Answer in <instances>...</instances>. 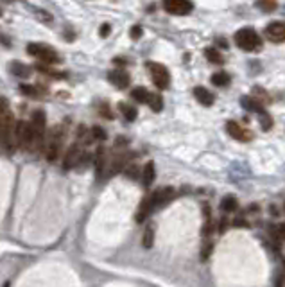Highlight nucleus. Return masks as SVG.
<instances>
[{
    "instance_id": "f257e3e1",
    "label": "nucleus",
    "mask_w": 285,
    "mask_h": 287,
    "mask_svg": "<svg viewBox=\"0 0 285 287\" xmlns=\"http://www.w3.org/2000/svg\"><path fill=\"white\" fill-rule=\"evenodd\" d=\"M235 45L239 49L246 50V52H256V50L262 49V40L260 36L256 35L251 27H244V29H239L233 36Z\"/></svg>"
},
{
    "instance_id": "f03ea898",
    "label": "nucleus",
    "mask_w": 285,
    "mask_h": 287,
    "mask_svg": "<svg viewBox=\"0 0 285 287\" xmlns=\"http://www.w3.org/2000/svg\"><path fill=\"white\" fill-rule=\"evenodd\" d=\"M27 54H31L33 58L39 60L43 65H56L61 61L59 54L52 49V47H47V45H41V43L27 45Z\"/></svg>"
},
{
    "instance_id": "7ed1b4c3",
    "label": "nucleus",
    "mask_w": 285,
    "mask_h": 287,
    "mask_svg": "<svg viewBox=\"0 0 285 287\" xmlns=\"http://www.w3.org/2000/svg\"><path fill=\"white\" fill-rule=\"evenodd\" d=\"M29 124L35 133V151H39L45 145V131H47V119L43 109H36Z\"/></svg>"
},
{
    "instance_id": "20e7f679",
    "label": "nucleus",
    "mask_w": 285,
    "mask_h": 287,
    "mask_svg": "<svg viewBox=\"0 0 285 287\" xmlns=\"http://www.w3.org/2000/svg\"><path fill=\"white\" fill-rule=\"evenodd\" d=\"M147 70L151 74V79L154 83L158 90H167L169 84H171V74H169V69L162 63H154V61H149Z\"/></svg>"
},
{
    "instance_id": "39448f33",
    "label": "nucleus",
    "mask_w": 285,
    "mask_h": 287,
    "mask_svg": "<svg viewBox=\"0 0 285 287\" xmlns=\"http://www.w3.org/2000/svg\"><path fill=\"white\" fill-rule=\"evenodd\" d=\"M61 145H63V128H56L45 145V158L49 162H56L61 154Z\"/></svg>"
},
{
    "instance_id": "423d86ee",
    "label": "nucleus",
    "mask_w": 285,
    "mask_h": 287,
    "mask_svg": "<svg viewBox=\"0 0 285 287\" xmlns=\"http://www.w3.org/2000/svg\"><path fill=\"white\" fill-rule=\"evenodd\" d=\"M192 2L190 0H163V9L167 11L169 15L174 16H185L192 11Z\"/></svg>"
},
{
    "instance_id": "0eeeda50",
    "label": "nucleus",
    "mask_w": 285,
    "mask_h": 287,
    "mask_svg": "<svg viewBox=\"0 0 285 287\" xmlns=\"http://www.w3.org/2000/svg\"><path fill=\"white\" fill-rule=\"evenodd\" d=\"M266 38L271 43H284L285 41V22H271L264 31Z\"/></svg>"
},
{
    "instance_id": "6e6552de",
    "label": "nucleus",
    "mask_w": 285,
    "mask_h": 287,
    "mask_svg": "<svg viewBox=\"0 0 285 287\" xmlns=\"http://www.w3.org/2000/svg\"><path fill=\"white\" fill-rule=\"evenodd\" d=\"M81 156H83V151H81V144L74 142L69 149H67V154H65V158H63V169H65V171L74 169L75 165L79 164Z\"/></svg>"
},
{
    "instance_id": "1a4fd4ad",
    "label": "nucleus",
    "mask_w": 285,
    "mask_h": 287,
    "mask_svg": "<svg viewBox=\"0 0 285 287\" xmlns=\"http://www.w3.org/2000/svg\"><path fill=\"white\" fill-rule=\"evenodd\" d=\"M226 131L230 133L231 139L239 140V142H249V140L253 139V135H251L246 128H242L237 120H228L226 122Z\"/></svg>"
},
{
    "instance_id": "9d476101",
    "label": "nucleus",
    "mask_w": 285,
    "mask_h": 287,
    "mask_svg": "<svg viewBox=\"0 0 285 287\" xmlns=\"http://www.w3.org/2000/svg\"><path fill=\"white\" fill-rule=\"evenodd\" d=\"M174 194H176V192H174V188H172V187H162V188H158V190H154V192L151 194V199H152V205H154V210H156V208L165 207L169 201H172Z\"/></svg>"
},
{
    "instance_id": "9b49d317",
    "label": "nucleus",
    "mask_w": 285,
    "mask_h": 287,
    "mask_svg": "<svg viewBox=\"0 0 285 287\" xmlns=\"http://www.w3.org/2000/svg\"><path fill=\"white\" fill-rule=\"evenodd\" d=\"M108 81L113 84L115 88L124 90V88H128V86H129V83H131V77H129V74L126 72V70L118 69V70H111V72H109V74H108Z\"/></svg>"
},
{
    "instance_id": "f8f14e48",
    "label": "nucleus",
    "mask_w": 285,
    "mask_h": 287,
    "mask_svg": "<svg viewBox=\"0 0 285 287\" xmlns=\"http://www.w3.org/2000/svg\"><path fill=\"white\" fill-rule=\"evenodd\" d=\"M133 158H135V154L129 153V151H124V153L117 154L113 158V162H111V173L115 174V173L124 171L129 164H133Z\"/></svg>"
},
{
    "instance_id": "ddd939ff",
    "label": "nucleus",
    "mask_w": 285,
    "mask_h": 287,
    "mask_svg": "<svg viewBox=\"0 0 285 287\" xmlns=\"http://www.w3.org/2000/svg\"><path fill=\"white\" fill-rule=\"evenodd\" d=\"M152 210H154V205H152L151 196H145V198L142 199V203H140V207H138L137 215H135V219H137V223H143V221H145V219H147L149 215L152 214Z\"/></svg>"
},
{
    "instance_id": "4468645a",
    "label": "nucleus",
    "mask_w": 285,
    "mask_h": 287,
    "mask_svg": "<svg viewBox=\"0 0 285 287\" xmlns=\"http://www.w3.org/2000/svg\"><path fill=\"white\" fill-rule=\"evenodd\" d=\"M104 169H106V149L104 145H99L95 151V174L99 179H103Z\"/></svg>"
},
{
    "instance_id": "2eb2a0df",
    "label": "nucleus",
    "mask_w": 285,
    "mask_h": 287,
    "mask_svg": "<svg viewBox=\"0 0 285 287\" xmlns=\"http://www.w3.org/2000/svg\"><path fill=\"white\" fill-rule=\"evenodd\" d=\"M194 97H196L197 101H199V104H203V106H212L214 104V94H212L210 90L205 88V86H196L194 88Z\"/></svg>"
},
{
    "instance_id": "dca6fc26",
    "label": "nucleus",
    "mask_w": 285,
    "mask_h": 287,
    "mask_svg": "<svg viewBox=\"0 0 285 287\" xmlns=\"http://www.w3.org/2000/svg\"><path fill=\"white\" fill-rule=\"evenodd\" d=\"M242 106H244V109H248V111H253V113H262L264 111V104H262V101L255 99V97H249V95H244L241 99Z\"/></svg>"
},
{
    "instance_id": "f3484780",
    "label": "nucleus",
    "mask_w": 285,
    "mask_h": 287,
    "mask_svg": "<svg viewBox=\"0 0 285 287\" xmlns=\"http://www.w3.org/2000/svg\"><path fill=\"white\" fill-rule=\"evenodd\" d=\"M25 128H27V122H24V120H18V122L15 124V133H13L15 147L24 149V145H25Z\"/></svg>"
},
{
    "instance_id": "a211bd4d",
    "label": "nucleus",
    "mask_w": 285,
    "mask_h": 287,
    "mask_svg": "<svg viewBox=\"0 0 285 287\" xmlns=\"http://www.w3.org/2000/svg\"><path fill=\"white\" fill-rule=\"evenodd\" d=\"M156 179V167L152 162H147V164L143 165V171H142V183L143 187H151L152 181Z\"/></svg>"
},
{
    "instance_id": "6ab92c4d",
    "label": "nucleus",
    "mask_w": 285,
    "mask_h": 287,
    "mask_svg": "<svg viewBox=\"0 0 285 287\" xmlns=\"http://www.w3.org/2000/svg\"><path fill=\"white\" fill-rule=\"evenodd\" d=\"M9 72L15 75V77H22V79H25V77H29L31 75L29 67L24 63H18V61H13V63L9 65Z\"/></svg>"
},
{
    "instance_id": "aec40b11",
    "label": "nucleus",
    "mask_w": 285,
    "mask_h": 287,
    "mask_svg": "<svg viewBox=\"0 0 285 287\" xmlns=\"http://www.w3.org/2000/svg\"><path fill=\"white\" fill-rule=\"evenodd\" d=\"M118 109H120V113L124 115V119L129 120V122H133L135 119H137V108H135L133 104H128V103H120L118 104Z\"/></svg>"
},
{
    "instance_id": "412c9836",
    "label": "nucleus",
    "mask_w": 285,
    "mask_h": 287,
    "mask_svg": "<svg viewBox=\"0 0 285 287\" xmlns=\"http://www.w3.org/2000/svg\"><path fill=\"white\" fill-rule=\"evenodd\" d=\"M237 208H239V201H237L235 196H224V198L221 199V210L224 214L226 212H235Z\"/></svg>"
},
{
    "instance_id": "4be33fe9",
    "label": "nucleus",
    "mask_w": 285,
    "mask_h": 287,
    "mask_svg": "<svg viewBox=\"0 0 285 287\" xmlns=\"http://www.w3.org/2000/svg\"><path fill=\"white\" fill-rule=\"evenodd\" d=\"M205 58H207V60L210 61V63H214V65H222V63H224V58H222V54L217 49H214V47H208V49H205Z\"/></svg>"
},
{
    "instance_id": "5701e85b",
    "label": "nucleus",
    "mask_w": 285,
    "mask_h": 287,
    "mask_svg": "<svg viewBox=\"0 0 285 287\" xmlns=\"http://www.w3.org/2000/svg\"><path fill=\"white\" fill-rule=\"evenodd\" d=\"M230 81H231L230 75H228L226 72H215V74L212 75V84H214V86H219V88L228 86Z\"/></svg>"
},
{
    "instance_id": "b1692460",
    "label": "nucleus",
    "mask_w": 285,
    "mask_h": 287,
    "mask_svg": "<svg viewBox=\"0 0 285 287\" xmlns=\"http://www.w3.org/2000/svg\"><path fill=\"white\" fill-rule=\"evenodd\" d=\"M149 92L143 86H137V88H133L131 90V97H133L137 103H140V104H145L149 101Z\"/></svg>"
},
{
    "instance_id": "393cba45",
    "label": "nucleus",
    "mask_w": 285,
    "mask_h": 287,
    "mask_svg": "<svg viewBox=\"0 0 285 287\" xmlns=\"http://www.w3.org/2000/svg\"><path fill=\"white\" fill-rule=\"evenodd\" d=\"M152 244H154V226H152V224H147L145 232H143V237H142V246L145 248V250H151Z\"/></svg>"
},
{
    "instance_id": "a878e982",
    "label": "nucleus",
    "mask_w": 285,
    "mask_h": 287,
    "mask_svg": "<svg viewBox=\"0 0 285 287\" xmlns=\"http://www.w3.org/2000/svg\"><path fill=\"white\" fill-rule=\"evenodd\" d=\"M147 104H149V108L152 109V111H162L163 109V99H162V95H158V94H151L149 95V101H147Z\"/></svg>"
},
{
    "instance_id": "bb28decb",
    "label": "nucleus",
    "mask_w": 285,
    "mask_h": 287,
    "mask_svg": "<svg viewBox=\"0 0 285 287\" xmlns=\"http://www.w3.org/2000/svg\"><path fill=\"white\" fill-rule=\"evenodd\" d=\"M256 7L262 13H273L278 7V4H276V0H256Z\"/></svg>"
},
{
    "instance_id": "cd10ccee",
    "label": "nucleus",
    "mask_w": 285,
    "mask_h": 287,
    "mask_svg": "<svg viewBox=\"0 0 285 287\" xmlns=\"http://www.w3.org/2000/svg\"><path fill=\"white\" fill-rule=\"evenodd\" d=\"M212 251H214V243H212L210 239H203V246H201V260L203 262H207L208 258H210Z\"/></svg>"
},
{
    "instance_id": "c85d7f7f",
    "label": "nucleus",
    "mask_w": 285,
    "mask_h": 287,
    "mask_svg": "<svg viewBox=\"0 0 285 287\" xmlns=\"http://www.w3.org/2000/svg\"><path fill=\"white\" fill-rule=\"evenodd\" d=\"M258 122H260V126H262V129H271L273 128V117H271L269 113H267L266 109L262 111V113H258Z\"/></svg>"
},
{
    "instance_id": "c756f323",
    "label": "nucleus",
    "mask_w": 285,
    "mask_h": 287,
    "mask_svg": "<svg viewBox=\"0 0 285 287\" xmlns=\"http://www.w3.org/2000/svg\"><path fill=\"white\" fill-rule=\"evenodd\" d=\"M20 90H22V94L27 95V97H38L39 95L38 88H36V86H31V84H22Z\"/></svg>"
},
{
    "instance_id": "7c9ffc66",
    "label": "nucleus",
    "mask_w": 285,
    "mask_h": 287,
    "mask_svg": "<svg viewBox=\"0 0 285 287\" xmlns=\"http://www.w3.org/2000/svg\"><path fill=\"white\" fill-rule=\"evenodd\" d=\"M90 133H92L90 137H92V139H95V140H106V131H104L101 126H94Z\"/></svg>"
},
{
    "instance_id": "2f4dec72",
    "label": "nucleus",
    "mask_w": 285,
    "mask_h": 287,
    "mask_svg": "<svg viewBox=\"0 0 285 287\" xmlns=\"http://www.w3.org/2000/svg\"><path fill=\"white\" fill-rule=\"evenodd\" d=\"M271 235L275 239H278V241H285V224H280V226L276 228H271Z\"/></svg>"
},
{
    "instance_id": "473e14b6",
    "label": "nucleus",
    "mask_w": 285,
    "mask_h": 287,
    "mask_svg": "<svg viewBox=\"0 0 285 287\" xmlns=\"http://www.w3.org/2000/svg\"><path fill=\"white\" fill-rule=\"evenodd\" d=\"M124 171H126V174H128L129 179H137L138 178V167H137V164H129L128 167L124 169Z\"/></svg>"
},
{
    "instance_id": "72a5a7b5",
    "label": "nucleus",
    "mask_w": 285,
    "mask_h": 287,
    "mask_svg": "<svg viewBox=\"0 0 285 287\" xmlns=\"http://www.w3.org/2000/svg\"><path fill=\"white\" fill-rule=\"evenodd\" d=\"M228 226H230V221H228L226 215H222V217L219 219V226H217V232H219L222 235V233H224L228 230Z\"/></svg>"
},
{
    "instance_id": "f704fd0d",
    "label": "nucleus",
    "mask_w": 285,
    "mask_h": 287,
    "mask_svg": "<svg viewBox=\"0 0 285 287\" xmlns=\"http://www.w3.org/2000/svg\"><path fill=\"white\" fill-rule=\"evenodd\" d=\"M129 36H131L133 40H138V38L142 36V27H140V25H133L131 31H129Z\"/></svg>"
},
{
    "instance_id": "c9c22d12",
    "label": "nucleus",
    "mask_w": 285,
    "mask_h": 287,
    "mask_svg": "<svg viewBox=\"0 0 285 287\" xmlns=\"http://www.w3.org/2000/svg\"><path fill=\"white\" fill-rule=\"evenodd\" d=\"M99 111H101V115H103V117H106V119H113V113H111V109L108 108V104H103V106H101V108H99Z\"/></svg>"
},
{
    "instance_id": "e433bc0d",
    "label": "nucleus",
    "mask_w": 285,
    "mask_h": 287,
    "mask_svg": "<svg viewBox=\"0 0 285 287\" xmlns=\"http://www.w3.org/2000/svg\"><path fill=\"white\" fill-rule=\"evenodd\" d=\"M128 144H129L128 139H124V137H118V139L115 140V147H117V149H126V147H128Z\"/></svg>"
},
{
    "instance_id": "4c0bfd02",
    "label": "nucleus",
    "mask_w": 285,
    "mask_h": 287,
    "mask_svg": "<svg viewBox=\"0 0 285 287\" xmlns=\"http://www.w3.org/2000/svg\"><path fill=\"white\" fill-rule=\"evenodd\" d=\"M233 224H235V226H248V221H246L244 215H237L235 221H233Z\"/></svg>"
},
{
    "instance_id": "58836bf2",
    "label": "nucleus",
    "mask_w": 285,
    "mask_h": 287,
    "mask_svg": "<svg viewBox=\"0 0 285 287\" xmlns=\"http://www.w3.org/2000/svg\"><path fill=\"white\" fill-rule=\"evenodd\" d=\"M109 31H111L109 24H104V25H101V31H99V35L103 36V38H106V36L109 35Z\"/></svg>"
},
{
    "instance_id": "ea45409f",
    "label": "nucleus",
    "mask_w": 285,
    "mask_h": 287,
    "mask_svg": "<svg viewBox=\"0 0 285 287\" xmlns=\"http://www.w3.org/2000/svg\"><path fill=\"white\" fill-rule=\"evenodd\" d=\"M217 41H219V45H221V47H224V49H226V47H228L226 40H217Z\"/></svg>"
}]
</instances>
